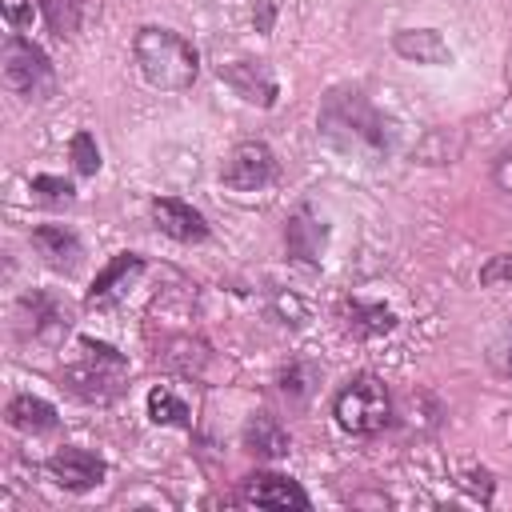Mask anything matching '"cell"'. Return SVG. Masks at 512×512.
<instances>
[{
  "label": "cell",
  "instance_id": "obj_1",
  "mask_svg": "<svg viewBox=\"0 0 512 512\" xmlns=\"http://www.w3.org/2000/svg\"><path fill=\"white\" fill-rule=\"evenodd\" d=\"M320 136L344 156L380 160L392 148V124L372 108L360 88H332L320 104Z\"/></svg>",
  "mask_w": 512,
  "mask_h": 512
},
{
  "label": "cell",
  "instance_id": "obj_2",
  "mask_svg": "<svg viewBox=\"0 0 512 512\" xmlns=\"http://www.w3.org/2000/svg\"><path fill=\"white\" fill-rule=\"evenodd\" d=\"M132 56H136L140 76L152 88H164V92L192 88V80L200 72V52L192 48V40L180 36L176 28H160V24H144L136 32Z\"/></svg>",
  "mask_w": 512,
  "mask_h": 512
},
{
  "label": "cell",
  "instance_id": "obj_3",
  "mask_svg": "<svg viewBox=\"0 0 512 512\" xmlns=\"http://www.w3.org/2000/svg\"><path fill=\"white\" fill-rule=\"evenodd\" d=\"M332 416L352 436H376L392 424V396L380 376L360 372L332 396Z\"/></svg>",
  "mask_w": 512,
  "mask_h": 512
},
{
  "label": "cell",
  "instance_id": "obj_4",
  "mask_svg": "<svg viewBox=\"0 0 512 512\" xmlns=\"http://www.w3.org/2000/svg\"><path fill=\"white\" fill-rule=\"evenodd\" d=\"M80 348L88 352V360L68 364V368L60 372V380H64V388H68L72 396H80V400H88V404H108V400L120 392L124 376H128V360H124L112 344L92 340V336H80Z\"/></svg>",
  "mask_w": 512,
  "mask_h": 512
},
{
  "label": "cell",
  "instance_id": "obj_5",
  "mask_svg": "<svg viewBox=\"0 0 512 512\" xmlns=\"http://www.w3.org/2000/svg\"><path fill=\"white\" fill-rule=\"evenodd\" d=\"M0 64H4V84L16 88L20 96H48L52 92V60L24 32H12L4 40Z\"/></svg>",
  "mask_w": 512,
  "mask_h": 512
},
{
  "label": "cell",
  "instance_id": "obj_6",
  "mask_svg": "<svg viewBox=\"0 0 512 512\" xmlns=\"http://www.w3.org/2000/svg\"><path fill=\"white\" fill-rule=\"evenodd\" d=\"M220 180L232 192H264L276 180V152L264 140H240L224 156Z\"/></svg>",
  "mask_w": 512,
  "mask_h": 512
},
{
  "label": "cell",
  "instance_id": "obj_7",
  "mask_svg": "<svg viewBox=\"0 0 512 512\" xmlns=\"http://www.w3.org/2000/svg\"><path fill=\"white\" fill-rule=\"evenodd\" d=\"M236 504H248V508H296V512L312 508L308 492L292 476H280V472H252V476H244L240 488H236Z\"/></svg>",
  "mask_w": 512,
  "mask_h": 512
},
{
  "label": "cell",
  "instance_id": "obj_8",
  "mask_svg": "<svg viewBox=\"0 0 512 512\" xmlns=\"http://www.w3.org/2000/svg\"><path fill=\"white\" fill-rule=\"evenodd\" d=\"M284 248H288V260L308 264V268H320L324 248H328V224L308 204H300L288 216V224H284Z\"/></svg>",
  "mask_w": 512,
  "mask_h": 512
},
{
  "label": "cell",
  "instance_id": "obj_9",
  "mask_svg": "<svg viewBox=\"0 0 512 512\" xmlns=\"http://www.w3.org/2000/svg\"><path fill=\"white\" fill-rule=\"evenodd\" d=\"M48 476L60 484V488H68V492H92L104 476H108V464L96 456V452H88V448H60V452H52L48 456Z\"/></svg>",
  "mask_w": 512,
  "mask_h": 512
},
{
  "label": "cell",
  "instance_id": "obj_10",
  "mask_svg": "<svg viewBox=\"0 0 512 512\" xmlns=\"http://www.w3.org/2000/svg\"><path fill=\"white\" fill-rule=\"evenodd\" d=\"M152 224H156L164 236L180 240V244H200V240H208V220H204V212L192 208V204L180 200V196H156V200H152Z\"/></svg>",
  "mask_w": 512,
  "mask_h": 512
},
{
  "label": "cell",
  "instance_id": "obj_11",
  "mask_svg": "<svg viewBox=\"0 0 512 512\" xmlns=\"http://www.w3.org/2000/svg\"><path fill=\"white\" fill-rule=\"evenodd\" d=\"M140 272H144V256H136V252L112 256V260L96 272V280H92L84 304H88V308H108V304H116V300L140 280Z\"/></svg>",
  "mask_w": 512,
  "mask_h": 512
},
{
  "label": "cell",
  "instance_id": "obj_12",
  "mask_svg": "<svg viewBox=\"0 0 512 512\" xmlns=\"http://www.w3.org/2000/svg\"><path fill=\"white\" fill-rule=\"evenodd\" d=\"M20 316L28 320V328H32L36 340H48L52 344V340H60L68 332V304L56 292H44V288L24 292L20 296Z\"/></svg>",
  "mask_w": 512,
  "mask_h": 512
},
{
  "label": "cell",
  "instance_id": "obj_13",
  "mask_svg": "<svg viewBox=\"0 0 512 512\" xmlns=\"http://www.w3.org/2000/svg\"><path fill=\"white\" fill-rule=\"evenodd\" d=\"M32 248L56 272H76L80 268V256H84L80 236L72 228H64V224H40V228H32Z\"/></svg>",
  "mask_w": 512,
  "mask_h": 512
},
{
  "label": "cell",
  "instance_id": "obj_14",
  "mask_svg": "<svg viewBox=\"0 0 512 512\" xmlns=\"http://www.w3.org/2000/svg\"><path fill=\"white\" fill-rule=\"evenodd\" d=\"M292 448V436L288 428L272 416V412H252L248 424H244V452H252L256 460H280L288 456Z\"/></svg>",
  "mask_w": 512,
  "mask_h": 512
},
{
  "label": "cell",
  "instance_id": "obj_15",
  "mask_svg": "<svg viewBox=\"0 0 512 512\" xmlns=\"http://www.w3.org/2000/svg\"><path fill=\"white\" fill-rule=\"evenodd\" d=\"M220 76H224L248 104H260V108H272V104H276V80H272L268 64H260V60H240V64L220 68Z\"/></svg>",
  "mask_w": 512,
  "mask_h": 512
},
{
  "label": "cell",
  "instance_id": "obj_16",
  "mask_svg": "<svg viewBox=\"0 0 512 512\" xmlns=\"http://www.w3.org/2000/svg\"><path fill=\"white\" fill-rule=\"evenodd\" d=\"M4 420H8L16 432L40 436V432H52V428L60 424V412H56L48 400H40V396L20 392V396H12V400L4 404Z\"/></svg>",
  "mask_w": 512,
  "mask_h": 512
},
{
  "label": "cell",
  "instance_id": "obj_17",
  "mask_svg": "<svg viewBox=\"0 0 512 512\" xmlns=\"http://www.w3.org/2000/svg\"><path fill=\"white\" fill-rule=\"evenodd\" d=\"M392 48L416 64H448L452 60V48L444 44V36L436 28H404L392 36Z\"/></svg>",
  "mask_w": 512,
  "mask_h": 512
},
{
  "label": "cell",
  "instance_id": "obj_18",
  "mask_svg": "<svg viewBox=\"0 0 512 512\" xmlns=\"http://www.w3.org/2000/svg\"><path fill=\"white\" fill-rule=\"evenodd\" d=\"M344 316H348V328H352L356 336H380V332H392V328H396V316H392L384 304L348 300V304H344Z\"/></svg>",
  "mask_w": 512,
  "mask_h": 512
},
{
  "label": "cell",
  "instance_id": "obj_19",
  "mask_svg": "<svg viewBox=\"0 0 512 512\" xmlns=\"http://www.w3.org/2000/svg\"><path fill=\"white\" fill-rule=\"evenodd\" d=\"M40 8H44V20H48L52 36L72 40L80 32V20H84L88 0H40Z\"/></svg>",
  "mask_w": 512,
  "mask_h": 512
},
{
  "label": "cell",
  "instance_id": "obj_20",
  "mask_svg": "<svg viewBox=\"0 0 512 512\" xmlns=\"http://www.w3.org/2000/svg\"><path fill=\"white\" fill-rule=\"evenodd\" d=\"M276 384H280V392H284L288 400L304 404V400L312 396V388L320 384V368H316V364H304V360H292L288 368H280Z\"/></svg>",
  "mask_w": 512,
  "mask_h": 512
},
{
  "label": "cell",
  "instance_id": "obj_21",
  "mask_svg": "<svg viewBox=\"0 0 512 512\" xmlns=\"http://www.w3.org/2000/svg\"><path fill=\"white\" fill-rule=\"evenodd\" d=\"M148 416H152L156 424L192 428V412H188V404H184L176 392H168V388H152V392H148Z\"/></svg>",
  "mask_w": 512,
  "mask_h": 512
},
{
  "label": "cell",
  "instance_id": "obj_22",
  "mask_svg": "<svg viewBox=\"0 0 512 512\" xmlns=\"http://www.w3.org/2000/svg\"><path fill=\"white\" fill-rule=\"evenodd\" d=\"M32 196H36L40 204H48V208H64V204L76 200V188H72V180H64V176L40 172V176H32Z\"/></svg>",
  "mask_w": 512,
  "mask_h": 512
},
{
  "label": "cell",
  "instance_id": "obj_23",
  "mask_svg": "<svg viewBox=\"0 0 512 512\" xmlns=\"http://www.w3.org/2000/svg\"><path fill=\"white\" fill-rule=\"evenodd\" d=\"M68 156H72V168L80 176H96L100 172V148H96V136L88 128H80L72 140H68Z\"/></svg>",
  "mask_w": 512,
  "mask_h": 512
},
{
  "label": "cell",
  "instance_id": "obj_24",
  "mask_svg": "<svg viewBox=\"0 0 512 512\" xmlns=\"http://www.w3.org/2000/svg\"><path fill=\"white\" fill-rule=\"evenodd\" d=\"M480 284H484V288H512V256H508V252L492 256V260L480 268Z\"/></svg>",
  "mask_w": 512,
  "mask_h": 512
},
{
  "label": "cell",
  "instance_id": "obj_25",
  "mask_svg": "<svg viewBox=\"0 0 512 512\" xmlns=\"http://www.w3.org/2000/svg\"><path fill=\"white\" fill-rule=\"evenodd\" d=\"M4 20L12 32L32 28V0H4Z\"/></svg>",
  "mask_w": 512,
  "mask_h": 512
},
{
  "label": "cell",
  "instance_id": "obj_26",
  "mask_svg": "<svg viewBox=\"0 0 512 512\" xmlns=\"http://www.w3.org/2000/svg\"><path fill=\"white\" fill-rule=\"evenodd\" d=\"M492 184L512 196V148L496 152V160H492Z\"/></svg>",
  "mask_w": 512,
  "mask_h": 512
},
{
  "label": "cell",
  "instance_id": "obj_27",
  "mask_svg": "<svg viewBox=\"0 0 512 512\" xmlns=\"http://www.w3.org/2000/svg\"><path fill=\"white\" fill-rule=\"evenodd\" d=\"M276 312L284 316V324H304V304H300L296 296H284V292H276Z\"/></svg>",
  "mask_w": 512,
  "mask_h": 512
},
{
  "label": "cell",
  "instance_id": "obj_28",
  "mask_svg": "<svg viewBox=\"0 0 512 512\" xmlns=\"http://www.w3.org/2000/svg\"><path fill=\"white\" fill-rule=\"evenodd\" d=\"M492 360H496V368H500L504 376H512V336H508L504 344L492 348Z\"/></svg>",
  "mask_w": 512,
  "mask_h": 512
}]
</instances>
